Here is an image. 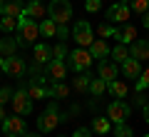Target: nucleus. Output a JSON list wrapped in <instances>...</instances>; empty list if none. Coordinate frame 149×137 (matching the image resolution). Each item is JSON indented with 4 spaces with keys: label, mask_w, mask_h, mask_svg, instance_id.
I'll return each instance as SVG.
<instances>
[{
    "label": "nucleus",
    "mask_w": 149,
    "mask_h": 137,
    "mask_svg": "<svg viewBox=\"0 0 149 137\" xmlns=\"http://www.w3.org/2000/svg\"><path fill=\"white\" fill-rule=\"evenodd\" d=\"M147 40H149V37H147Z\"/></svg>",
    "instance_id": "nucleus-49"
},
{
    "label": "nucleus",
    "mask_w": 149,
    "mask_h": 137,
    "mask_svg": "<svg viewBox=\"0 0 149 137\" xmlns=\"http://www.w3.org/2000/svg\"><path fill=\"white\" fill-rule=\"evenodd\" d=\"M92 130H95L97 135H109V130H112L109 117H95V120H92Z\"/></svg>",
    "instance_id": "nucleus-27"
},
{
    "label": "nucleus",
    "mask_w": 149,
    "mask_h": 137,
    "mask_svg": "<svg viewBox=\"0 0 149 137\" xmlns=\"http://www.w3.org/2000/svg\"><path fill=\"white\" fill-rule=\"evenodd\" d=\"M129 115H132V105L124 102V100H112L109 105H107V117H109V122H114V125L127 122Z\"/></svg>",
    "instance_id": "nucleus-6"
},
{
    "label": "nucleus",
    "mask_w": 149,
    "mask_h": 137,
    "mask_svg": "<svg viewBox=\"0 0 149 137\" xmlns=\"http://www.w3.org/2000/svg\"><path fill=\"white\" fill-rule=\"evenodd\" d=\"M27 70V60L22 58V55H10V58H5V65H3V72L8 75V77H22Z\"/></svg>",
    "instance_id": "nucleus-10"
},
{
    "label": "nucleus",
    "mask_w": 149,
    "mask_h": 137,
    "mask_svg": "<svg viewBox=\"0 0 149 137\" xmlns=\"http://www.w3.org/2000/svg\"><path fill=\"white\" fill-rule=\"evenodd\" d=\"M70 35H72V32H70V30H67V25H57V37H60V40H62V42H65V40H67V37H70Z\"/></svg>",
    "instance_id": "nucleus-37"
},
{
    "label": "nucleus",
    "mask_w": 149,
    "mask_h": 137,
    "mask_svg": "<svg viewBox=\"0 0 149 137\" xmlns=\"http://www.w3.org/2000/svg\"><path fill=\"white\" fill-rule=\"evenodd\" d=\"M15 32H17L15 37H17V42H20V48H27V45H32V42L40 37V22L22 13V15L17 18V30Z\"/></svg>",
    "instance_id": "nucleus-1"
},
{
    "label": "nucleus",
    "mask_w": 149,
    "mask_h": 137,
    "mask_svg": "<svg viewBox=\"0 0 149 137\" xmlns=\"http://www.w3.org/2000/svg\"><path fill=\"white\" fill-rule=\"evenodd\" d=\"M85 10H87V13L102 10V0H85Z\"/></svg>",
    "instance_id": "nucleus-35"
},
{
    "label": "nucleus",
    "mask_w": 149,
    "mask_h": 137,
    "mask_svg": "<svg viewBox=\"0 0 149 137\" xmlns=\"http://www.w3.org/2000/svg\"><path fill=\"white\" fill-rule=\"evenodd\" d=\"M142 25H144V27H147V30H149V10L144 13V20H142Z\"/></svg>",
    "instance_id": "nucleus-41"
},
{
    "label": "nucleus",
    "mask_w": 149,
    "mask_h": 137,
    "mask_svg": "<svg viewBox=\"0 0 149 137\" xmlns=\"http://www.w3.org/2000/svg\"><path fill=\"white\" fill-rule=\"evenodd\" d=\"M107 92L112 95V100H124L129 95V87L122 80H112V82H107Z\"/></svg>",
    "instance_id": "nucleus-16"
},
{
    "label": "nucleus",
    "mask_w": 149,
    "mask_h": 137,
    "mask_svg": "<svg viewBox=\"0 0 149 137\" xmlns=\"http://www.w3.org/2000/svg\"><path fill=\"white\" fill-rule=\"evenodd\" d=\"M3 15H10V18H20L25 13V5H22V0H5V5L0 8Z\"/></svg>",
    "instance_id": "nucleus-21"
},
{
    "label": "nucleus",
    "mask_w": 149,
    "mask_h": 137,
    "mask_svg": "<svg viewBox=\"0 0 149 137\" xmlns=\"http://www.w3.org/2000/svg\"><path fill=\"white\" fill-rule=\"evenodd\" d=\"M97 75H100L104 82H112V80L119 77V65L114 63V60L104 58V60H100V65H97Z\"/></svg>",
    "instance_id": "nucleus-11"
},
{
    "label": "nucleus",
    "mask_w": 149,
    "mask_h": 137,
    "mask_svg": "<svg viewBox=\"0 0 149 137\" xmlns=\"http://www.w3.org/2000/svg\"><path fill=\"white\" fill-rule=\"evenodd\" d=\"M72 137H92V130H90V127H77Z\"/></svg>",
    "instance_id": "nucleus-38"
},
{
    "label": "nucleus",
    "mask_w": 149,
    "mask_h": 137,
    "mask_svg": "<svg viewBox=\"0 0 149 137\" xmlns=\"http://www.w3.org/2000/svg\"><path fill=\"white\" fill-rule=\"evenodd\" d=\"M114 137H134V130L127 125V122H122V125H114Z\"/></svg>",
    "instance_id": "nucleus-33"
},
{
    "label": "nucleus",
    "mask_w": 149,
    "mask_h": 137,
    "mask_svg": "<svg viewBox=\"0 0 149 137\" xmlns=\"http://www.w3.org/2000/svg\"><path fill=\"white\" fill-rule=\"evenodd\" d=\"M134 40H137V27H134V25H127V22H124L122 30H119V42H124V45H132Z\"/></svg>",
    "instance_id": "nucleus-24"
},
{
    "label": "nucleus",
    "mask_w": 149,
    "mask_h": 137,
    "mask_svg": "<svg viewBox=\"0 0 149 137\" xmlns=\"http://www.w3.org/2000/svg\"><path fill=\"white\" fill-rule=\"evenodd\" d=\"M45 72H47L50 80H65V75H67V63H65V60H50V63L45 65Z\"/></svg>",
    "instance_id": "nucleus-12"
},
{
    "label": "nucleus",
    "mask_w": 149,
    "mask_h": 137,
    "mask_svg": "<svg viewBox=\"0 0 149 137\" xmlns=\"http://www.w3.org/2000/svg\"><path fill=\"white\" fill-rule=\"evenodd\" d=\"M129 58L139 60V63L149 60V40H134L129 45Z\"/></svg>",
    "instance_id": "nucleus-13"
},
{
    "label": "nucleus",
    "mask_w": 149,
    "mask_h": 137,
    "mask_svg": "<svg viewBox=\"0 0 149 137\" xmlns=\"http://www.w3.org/2000/svg\"><path fill=\"white\" fill-rule=\"evenodd\" d=\"M127 58H129V45H124V42H117V45L109 50V60H114L117 65H122Z\"/></svg>",
    "instance_id": "nucleus-23"
},
{
    "label": "nucleus",
    "mask_w": 149,
    "mask_h": 137,
    "mask_svg": "<svg viewBox=\"0 0 149 137\" xmlns=\"http://www.w3.org/2000/svg\"><path fill=\"white\" fill-rule=\"evenodd\" d=\"M122 72H124V77H129V80H139V75H142V63L134 60V58H127L122 63Z\"/></svg>",
    "instance_id": "nucleus-17"
},
{
    "label": "nucleus",
    "mask_w": 149,
    "mask_h": 137,
    "mask_svg": "<svg viewBox=\"0 0 149 137\" xmlns=\"http://www.w3.org/2000/svg\"><path fill=\"white\" fill-rule=\"evenodd\" d=\"M129 8L134 13H147L149 10V0H129Z\"/></svg>",
    "instance_id": "nucleus-34"
},
{
    "label": "nucleus",
    "mask_w": 149,
    "mask_h": 137,
    "mask_svg": "<svg viewBox=\"0 0 149 137\" xmlns=\"http://www.w3.org/2000/svg\"><path fill=\"white\" fill-rule=\"evenodd\" d=\"M87 92H90L92 97H102V95L107 92V82L100 77V75H97V77H92V82H90V90H87Z\"/></svg>",
    "instance_id": "nucleus-25"
},
{
    "label": "nucleus",
    "mask_w": 149,
    "mask_h": 137,
    "mask_svg": "<svg viewBox=\"0 0 149 137\" xmlns=\"http://www.w3.org/2000/svg\"><path fill=\"white\" fill-rule=\"evenodd\" d=\"M0 132H3V127H0Z\"/></svg>",
    "instance_id": "nucleus-47"
},
{
    "label": "nucleus",
    "mask_w": 149,
    "mask_h": 137,
    "mask_svg": "<svg viewBox=\"0 0 149 137\" xmlns=\"http://www.w3.org/2000/svg\"><path fill=\"white\" fill-rule=\"evenodd\" d=\"M134 105H139V107H144V105H147V97H144L142 92H137V95H134Z\"/></svg>",
    "instance_id": "nucleus-39"
},
{
    "label": "nucleus",
    "mask_w": 149,
    "mask_h": 137,
    "mask_svg": "<svg viewBox=\"0 0 149 137\" xmlns=\"http://www.w3.org/2000/svg\"><path fill=\"white\" fill-rule=\"evenodd\" d=\"M60 137H65V135H60Z\"/></svg>",
    "instance_id": "nucleus-48"
},
{
    "label": "nucleus",
    "mask_w": 149,
    "mask_h": 137,
    "mask_svg": "<svg viewBox=\"0 0 149 137\" xmlns=\"http://www.w3.org/2000/svg\"><path fill=\"white\" fill-rule=\"evenodd\" d=\"M32 58H35V65H47L52 60V48L47 42H37L35 50H32Z\"/></svg>",
    "instance_id": "nucleus-14"
},
{
    "label": "nucleus",
    "mask_w": 149,
    "mask_h": 137,
    "mask_svg": "<svg viewBox=\"0 0 149 137\" xmlns=\"http://www.w3.org/2000/svg\"><path fill=\"white\" fill-rule=\"evenodd\" d=\"M22 137H40V135H35V132H25Z\"/></svg>",
    "instance_id": "nucleus-43"
},
{
    "label": "nucleus",
    "mask_w": 149,
    "mask_h": 137,
    "mask_svg": "<svg viewBox=\"0 0 149 137\" xmlns=\"http://www.w3.org/2000/svg\"><path fill=\"white\" fill-rule=\"evenodd\" d=\"M70 95V85L62 80H52V85L47 87V97L50 100H65Z\"/></svg>",
    "instance_id": "nucleus-15"
},
{
    "label": "nucleus",
    "mask_w": 149,
    "mask_h": 137,
    "mask_svg": "<svg viewBox=\"0 0 149 137\" xmlns=\"http://www.w3.org/2000/svg\"><path fill=\"white\" fill-rule=\"evenodd\" d=\"M72 15H74V8H72L70 0H50V5H47L50 20H55L57 25H67L72 20Z\"/></svg>",
    "instance_id": "nucleus-3"
},
{
    "label": "nucleus",
    "mask_w": 149,
    "mask_h": 137,
    "mask_svg": "<svg viewBox=\"0 0 149 137\" xmlns=\"http://www.w3.org/2000/svg\"><path fill=\"white\" fill-rule=\"evenodd\" d=\"M10 105H13V112H15V115H22V117L32 115L35 105H32L30 95H27V90H25V82H20V87H17L15 92H13V100H10Z\"/></svg>",
    "instance_id": "nucleus-4"
},
{
    "label": "nucleus",
    "mask_w": 149,
    "mask_h": 137,
    "mask_svg": "<svg viewBox=\"0 0 149 137\" xmlns=\"http://www.w3.org/2000/svg\"><path fill=\"white\" fill-rule=\"evenodd\" d=\"M22 82H25V90H27V95H30V100H45L47 97V87L45 85L30 82V80H22Z\"/></svg>",
    "instance_id": "nucleus-22"
},
{
    "label": "nucleus",
    "mask_w": 149,
    "mask_h": 137,
    "mask_svg": "<svg viewBox=\"0 0 149 137\" xmlns=\"http://www.w3.org/2000/svg\"><path fill=\"white\" fill-rule=\"evenodd\" d=\"M147 87H149V67H147V70H142V75H139L137 85H134V90H137V92H144Z\"/></svg>",
    "instance_id": "nucleus-32"
},
{
    "label": "nucleus",
    "mask_w": 149,
    "mask_h": 137,
    "mask_svg": "<svg viewBox=\"0 0 149 137\" xmlns=\"http://www.w3.org/2000/svg\"><path fill=\"white\" fill-rule=\"evenodd\" d=\"M3 65H5V58H3V55H0V70H3Z\"/></svg>",
    "instance_id": "nucleus-44"
},
{
    "label": "nucleus",
    "mask_w": 149,
    "mask_h": 137,
    "mask_svg": "<svg viewBox=\"0 0 149 137\" xmlns=\"http://www.w3.org/2000/svg\"><path fill=\"white\" fill-rule=\"evenodd\" d=\"M45 13H47V8L42 5V0H30L25 5V15H30L32 20H42Z\"/></svg>",
    "instance_id": "nucleus-20"
},
{
    "label": "nucleus",
    "mask_w": 149,
    "mask_h": 137,
    "mask_svg": "<svg viewBox=\"0 0 149 137\" xmlns=\"http://www.w3.org/2000/svg\"><path fill=\"white\" fill-rule=\"evenodd\" d=\"M3 5H5V0H0V8H3Z\"/></svg>",
    "instance_id": "nucleus-45"
},
{
    "label": "nucleus",
    "mask_w": 149,
    "mask_h": 137,
    "mask_svg": "<svg viewBox=\"0 0 149 137\" xmlns=\"http://www.w3.org/2000/svg\"><path fill=\"white\" fill-rule=\"evenodd\" d=\"M13 100V90L10 87H0V105H8Z\"/></svg>",
    "instance_id": "nucleus-36"
},
{
    "label": "nucleus",
    "mask_w": 149,
    "mask_h": 137,
    "mask_svg": "<svg viewBox=\"0 0 149 137\" xmlns=\"http://www.w3.org/2000/svg\"><path fill=\"white\" fill-rule=\"evenodd\" d=\"M60 122H62V115H60V110H57V100H50L47 110L37 117V130L40 132H52Z\"/></svg>",
    "instance_id": "nucleus-5"
},
{
    "label": "nucleus",
    "mask_w": 149,
    "mask_h": 137,
    "mask_svg": "<svg viewBox=\"0 0 149 137\" xmlns=\"http://www.w3.org/2000/svg\"><path fill=\"white\" fill-rule=\"evenodd\" d=\"M67 70H72L74 75L77 72H87V70L92 67V63H95V58L90 55V50L87 48H74V50H70L67 53Z\"/></svg>",
    "instance_id": "nucleus-2"
},
{
    "label": "nucleus",
    "mask_w": 149,
    "mask_h": 137,
    "mask_svg": "<svg viewBox=\"0 0 149 137\" xmlns=\"http://www.w3.org/2000/svg\"><path fill=\"white\" fill-rule=\"evenodd\" d=\"M5 117H8V112H5V105H0V122L5 120Z\"/></svg>",
    "instance_id": "nucleus-42"
},
{
    "label": "nucleus",
    "mask_w": 149,
    "mask_h": 137,
    "mask_svg": "<svg viewBox=\"0 0 149 137\" xmlns=\"http://www.w3.org/2000/svg\"><path fill=\"white\" fill-rule=\"evenodd\" d=\"M40 35L42 37H55L57 35V22L50 20V18L47 20H40Z\"/></svg>",
    "instance_id": "nucleus-28"
},
{
    "label": "nucleus",
    "mask_w": 149,
    "mask_h": 137,
    "mask_svg": "<svg viewBox=\"0 0 149 137\" xmlns=\"http://www.w3.org/2000/svg\"><path fill=\"white\" fill-rule=\"evenodd\" d=\"M142 137H149V135H142Z\"/></svg>",
    "instance_id": "nucleus-46"
},
{
    "label": "nucleus",
    "mask_w": 149,
    "mask_h": 137,
    "mask_svg": "<svg viewBox=\"0 0 149 137\" xmlns=\"http://www.w3.org/2000/svg\"><path fill=\"white\" fill-rule=\"evenodd\" d=\"M17 48H20V42H17V37H13V35H5L3 40H0V55H3V58L15 55Z\"/></svg>",
    "instance_id": "nucleus-19"
},
{
    "label": "nucleus",
    "mask_w": 149,
    "mask_h": 137,
    "mask_svg": "<svg viewBox=\"0 0 149 137\" xmlns=\"http://www.w3.org/2000/svg\"><path fill=\"white\" fill-rule=\"evenodd\" d=\"M129 15H132V8H129V3H122V0L107 8V22H112V25H124Z\"/></svg>",
    "instance_id": "nucleus-7"
},
{
    "label": "nucleus",
    "mask_w": 149,
    "mask_h": 137,
    "mask_svg": "<svg viewBox=\"0 0 149 137\" xmlns=\"http://www.w3.org/2000/svg\"><path fill=\"white\" fill-rule=\"evenodd\" d=\"M90 82H92L90 72H77V77H74V92H87L90 90Z\"/></svg>",
    "instance_id": "nucleus-26"
},
{
    "label": "nucleus",
    "mask_w": 149,
    "mask_h": 137,
    "mask_svg": "<svg viewBox=\"0 0 149 137\" xmlns=\"http://www.w3.org/2000/svg\"><path fill=\"white\" fill-rule=\"evenodd\" d=\"M27 132V125H25V120H22V115H8L5 120H3V135H8V137H22Z\"/></svg>",
    "instance_id": "nucleus-9"
},
{
    "label": "nucleus",
    "mask_w": 149,
    "mask_h": 137,
    "mask_svg": "<svg viewBox=\"0 0 149 137\" xmlns=\"http://www.w3.org/2000/svg\"><path fill=\"white\" fill-rule=\"evenodd\" d=\"M67 53H70V50H67V45H65V42L60 40L57 45L52 48V60H67Z\"/></svg>",
    "instance_id": "nucleus-31"
},
{
    "label": "nucleus",
    "mask_w": 149,
    "mask_h": 137,
    "mask_svg": "<svg viewBox=\"0 0 149 137\" xmlns=\"http://www.w3.org/2000/svg\"><path fill=\"white\" fill-rule=\"evenodd\" d=\"M72 37L77 42V48H90L92 40H95V32H92V25L87 20H77L72 27Z\"/></svg>",
    "instance_id": "nucleus-8"
},
{
    "label": "nucleus",
    "mask_w": 149,
    "mask_h": 137,
    "mask_svg": "<svg viewBox=\"0 0 149 137\" xmlns=\"http://www.w3.org/2000/svg\"><path fill=\"white\" fill-rule=\"evenodd\" d=\"M87 50H90V55H92L95 60H104V58H109V50H112V48L107 45L104 40H92V45H90Z\"/></svg>",
    "instance_id": "nucleus-18"
},
{
    "label": "nucleus",
    "mask_w": 149,
    "mask_h": 137,
    "mask_svg": "<svg viewBox=\"0 0 149 137\" xmlns=\"http://www.w3.org/2000/svg\"><path fill=\"white\" fill-rule=\"evenodd\" d=\"M142 112H144V122H147V125H149V100H147V105L142 107Z\"/></svg>",
    "instance_id": "nucleus-40"
},
{
    "label": "nucleus",
    "mask_w": 149,
    "mask_h": 137,
    "mask_svg": "<svg viewBox=\"0 0 149 137\" xmlns=\"http://www.w3.org/2000/svg\"><path fill=\"white\" fill-rule=\"evenodd\" d=\"M0 30L5 32V35H10V32H15V30H17V18L3 15V18H0Z\"/></svg>",
    "instance_id": "nucleus-29"
},
{
    "label": "nucleus",
    "mask_w": 149,
    "mask_h": 137,
    "mask_svg": "<svg viewBox=\"0 0 149 137\" xmlns=\"http://www.w3.org/2000/svg\"><path fill=\"white\" fill-rule=\"evenodd\" d=\"M97 32H100V37H114V40H119V30L112 22H102L100 27H97Z\"/></svg>",
    "instance_id": "nucleus-30"
}]
</instances>
